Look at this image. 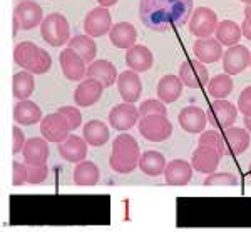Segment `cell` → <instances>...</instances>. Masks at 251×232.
Returning <instances> with one entry per match:
<instances>
[{
	"label": "cell",
	"mask_w": 251,
	"mask_h": 232,
	"mask_svg": "<svg viewBox=\"0 0 251 232\" xmlns=\"http://www.w3.org/2000/svg\"><path fill=\"white\" fill-rule=\"evenodd\" d=\"M183 85L184 84L179 79V75H164L157 82V97L164 104L176 102L183 93Z\"/></svg>",
	"instance_id": "obj_27"
},
{
	"label": "cell",
	"mask_w": 251,
	"mask_h": 232,
	"mask_svg": "<svg viewBox=\"0 0 251 232\" xmlns=\"http://www.w3.org/2000/svg\"><path fill=\"white\" fill-rule=\"evenodd\" d=\"M87 142L86 139H80L77 136H69L66 140L59 142L57 144V150L59 156L67 162H72V164H77V162L86 161L87 156Z\"/></svg>",
	"instance_id": "obj_17"
},
{
	"label": "cell",
	"mask_w": 251,
	"mask_h": 232,
	"mask_svg": "<svg viewBox=\"0 0 251 232\" xmlns=\"http://www.w3.org/2000/svg\"><path fill=\"white\" fill-rule=\"evenodd\" d=\"M25 136H24L22 129L19 127V124L15 125L14 129H12V145H14V149H12V152L14 154H19L24 150V145H25Z\"/></svg>",
	"instance_id": "obj_43"
},
{
	"label": "cell",
	"mask_w": 251,
	"mask_h": 232,
	"mask_svg": "<svg viewBox=\"0 0 251 232\" xmlns=\"http://www.w3.org/2000/svg\"><path fill=\"white\" fill-rule=\"evenodd\" d=\"M166 164L168 162H166L164 156L161 152H156V150H146L139 157V169L149 177H157L164 174Z\"/></svg>",
	"instance_id": "obj_28"
},
{
	"label": "cell",
	"mask_w": 251,
	"mask_h": 232,
	"mask_svg": "<svg viewBox=\"0 0 251 232\" xmlns=\"http://www.w3.org/2000/svg\"><path fill=\"white\" fill-rule=\"evenodd\" d=\"M200 145H206V147H211L214 150L221 154V156H226L228 154V145H226L225 136L220 134L218 130H204L200 137Z\"/></svg>",
	"instance_id": "obj_36"
},
{
	"label": "cell",
	"mask_w": 251,
	"mask_h": 232,
	"mask_svg": "<svg viewBox=\"0 0 251 232\" xmlns=\"http://www.w3.org/2000/svg\"><path fill=\"white\" fill-rule=\"evenodd\" d=\"M204 186H236L238 184V179L234 177V174L231 172H211L208 174V177L204 179L203 182Z\"/></svg>",
	"instance_id": "obj_37"
},
{
	"label": "cell",
	"mask_w": 251,
	"mask_h": 232,
	"mask_svg": "<svg viewBox=\"0 0 251 232\" xmlns=\"http://www.w3.org/2000/svg\"><path fill=\"white\" fill-rule=\"evenodd\" d=\"M86 77L99 80L104 87H111V85H114L117 82V70L112 62H109L106 59H100L89 64Z\"/></svg>",
	"instance_id": "obj_24"
},
{
	"label": "cell",
	"mask_w": 251,
	"mask_h": 232,
	"mask_svg": "<svg viewBox=\"0 0 251 232\" xmlns=\"http://www.w3.org/2000/svg\"><path fill=\"white\" fill-rule=\"evenodd\" d=\"M250 67V50L245 46L228 47V50L223 54V69L228 75H238Z\"/></svg>",
	"instance_id": "obj_14"
},
{
	"label": "cell",
	"mask_w": 251,
	"mask_h": 232,
	"mask_svg": "<svg viewBox=\"0 0 251 232\" xmlns=\"http://www.w3.org/2000/svg\"><path fill=\"white\" fill-rule=\"evenodd\" d=\"M245 19L251 22V3H248V5L245 7Z\"/></svg>",
	"instance_id": "obj_47"
},
{
	"label": "cell",
	"mask_w": 251,
	"mask_h": 232,
	"mask_svg": "<svg viewBox=\"0 0 251 232\" xmlns=\"http://www.w3.org/2000/svg\"><path fill=\"white\" fill-rule=\"evenodd\" d=\"M27 176H29V169H27L25 162H14L12 164V186L19 187L27 184Z\"/></svg>",
	"instance_id": "obj_41"
},
{
	"label": "cell",
	"mask_w": 251,
	"mask_h": 232,
	"mask_svg": "<svg viewBox=\"0 0 251 232\" xmlns=\"http://www.w3.org/2000/svg\"><path fill=\"white\" fill-rule=\"evenodd\" d=\"M24 162L29 165H42L47 164L49 159V140L44 137H32L27 139L22 150Z\"/></svg>",
	"instance_id": "obj_20"
},
{
	"label": "cell",
	"mask_w": 251,
	"mask_h": 232,
	"mask_svg": "<svg viewBox=\"0 0 251 232\" xmlns=\"http://www.w3.org/2000/svg\"><path fill=\"white\" fill-rule=\"evenodd\" d=\"M109 40L116 48L127 50L132 46H136L137 40V30L132 23L129 22H117L109 30Z\"/></svg>",
	"instance_id": "obj_22"
},
{
	"label": "cell",
	"mask_w": 251,
	"mask_h": 232,
	"mask_svg": "<svg viewBox=\"0 0 251 232\" xmlns=\"http://www.w3.org/2000/svg\"><path fill=\"white\" fill-rule=\"evenodd\" d=\"M104 85L96 79H84L80 80L77 89L74 91V102L77 107H91V105L97 104L102 97Z\"/></svg>",
	"instance_id": "obj_13"
},
{
	"label": "cell",
	"mask_w": 251,
	"mask_h": 232,
	"mask_svg": "<svg viewBox=\"0 0 251 232\" xmlns=\"http://www.w3.org/2000/svg\"><path fill=\"white\" fill-rule=\"evenodd\" d=\"M177 120H179L181 129L188 134H200L203 132L206 124H208V116L203 109L196 107V105H189L179 112Z\"/></svg>",
	"instance_id": "obj_19"
},
{
	"label": "cell",
	"mask_w": 251,
	"mask_h": 232,
	"mask_svg": "<svg viewBox=\"0 0 251 232\" xmlns=\"http://www.w3.org/2000/svg\"><path fill=\"white\" fill-rule=\"evenodd\" d=\"M100 179L99 167L91 161H82L75 164L74 169V182L80 187L96 186Z\"/></svg>",
	"instance_id": "obj_31"
},
{
	"label": "cell",
	"mask_w": 251,
	"mask_h": 232,
	"mask_svg": "<svg viewBox=\"0 0 251 232\" xmlns=\"http://www.w3.org/2000/svg\"><path fill=\"white\" fill-rule=\"evenodd\" d=\"M126 64H127V67L131 70L137 72V74L139 72H148L154 64V57H152V52L146 46L136 44V46L126 50Z\"/></svg>",
	"instance_id": "obj_21"
},
{
	"label": "cell",
	"mask_w": 251,
	"mask_h": 232,
	"mask_svg": "<svg viewBox=\"0 0 251 232\" xmlns=\"http://www.w3.org/2000/svg\"><path fill=\"white\" fill-rule=\"evenodd\" d=\"M19 30H20V23H19V20L14 17V34H17Z\"/></svg>",
	"instance_id": "obj_48"
},
{
	"label": "cell",
	"mask_w": 251,
	"mask_h": 232,
	"mask_svg": "<svg viewBox=\"0 0 251 232\" xmlns=\"http://www.w3.org/2000/svg\"><path fill=\"white\" fill-rule=\"evenodd\" d=\"M193 54L203 64H214L223 59V46L213 37L198 39L193 46Z\"/></svg>",
	"instance_id": "obj_23"
},
{
	"label": "cell",
	"mask_w": 251,
	"mask_h": 232,
	"mask_svg": "<svg viewBox=\"0 0 251 232\" xmlns=\"http://www.w3.org/2000/svg\"><path fill=\"white\" fill-rule=\"evenodd\" d=\"M208 122L216 129H228L236 122L238 119V107H234V104L228 102L225 99H216L209 105L208 112Z\"/></svg>",
	"instance_id": "obj_6"
},
{
	"label": "cell",
	"mask_w": 251,
	"mask_h": 232,
	"mask_svg": "<svg viewBox=\"0 0 251 232\" xmlns=\"http://www.w3.org/2000/svg\"><path fill=\"white\" fill-rule=\"evenodd\" d=\"M112 27V17L111 12L106 7H96L92 9L89 14L84 17V30L86 35L96 39V37H102V35L109 34Z\"/></svg>",
	"instance_id": "obj_9"
},
{
	"label": "cell",
	"mask_w": 251,
	"mask_h": 232,
	"mask_svg": "<svg viewBox=\"0 0 251 232\" xmlns=\"http://www.w3.org/2000/svg\"><path fill=\"white\" fill-rule=\"evenodd\" d=\"M97 3H99L100 7H106V9H109V7L116 5L117 0H97Z\"/></svg>",
	"instance_id": "obj_45"
},
{
	"label": "cell",
	"mask_w": 251,
	"mask_h": 232,
	"mask_svg": "<svg viewBox=\"0 0 251 232\" xmlns=\"http://www.w3.org/2000/svg\"><path fill=\"white\" fill-rule=\"evenodd\" d=\"M71 127H69V122L66 120V117L59 112L49 114V116L42 117L40 120V134H42L44 139H47L49 142H59L66 140L71 136Z\"/></svg>",
	"instance_id": "obj_7"
},
{
	"label": "cell",
	"mask_w": 251,
	"mask_h": 232,
	"mask_svg": "<svg viewBox=\"0 0 251 232\" xmlns=\"http://www.w3.org/2000/svg\"><path fill=\"white\" fill-rule=\"evenodd\" d=\"M59 114H62L66 117V120L69 122V127L71 130H75L77 127H80L82 124V114H80L79 107H71V105H64V107L57 109Z\"/></svg>",
	"instance_id": "obj_39"
},
{
	"label": "cell",
	"mask_w": 251,
	"mask_h": 232,
	"mask_svg": "<svg viewBox=\"0 0 251 232\" xmlns=\"http://www.w3.org/2000/svg\"><path fill=\"white\" fill-rule=\"evenodd\" d=\"M139 119H141L139 109L129 102L117 104L116 107H112L111 112H109V124H111V127H114L116 130H121V132H126V130L132 129L137 122H139Z\"/></svg>",
	"instance_id": "obj_11"
},
{
	"label": "cell",
	"mask_w": 251,
	"mask_h": 232,
	"mask_svg": "<svg viewBox=\"0 0 251 232\" xmlns=\"http://www.w3.org/2000/svg\"><path fill=\"white\" fill-rule=\"evenodd\" d=\"M139 134L149 142H164L173 136V124L166 116H146L137 122Z\"/></svg>",
	"instance_id": "obj_4"
},
{
	"label": "cell",
	"mask_w": 251,
	"mask_h": 232,
	"mask_svg": "<svg viewBox=\"0 0 251 232\" xmlns=\"http://www.w3.org/2000/svg\"><path fill=\"white\" fill-rule=\"evenodd\" d=\"M193 14V0H141L139 20L154 32L183 27Z\"/></svg>",
	"instance_id": "obj_1"
},
{
	"label": "cell",
	"mask_w": 251,
	"mask_h": 232,
	"mask_svg": "<svg viewBox=\"0 0 251 232\" xmlns=\"http://www.w3.org/2000/svg\"><path fill=\"white\" fill-rule=\"evenodd\" d=\"M208 92L214 99H226L233 92V79L228 74H220L208 82Z\"/></svg>",
	"instance_id": "obj_35"
},
{
	"label": "cell",
	"mask_w": 251,
	"mask_h": 232,
	"mask_svg": "<svg viewBox=\"0 0 251 232\" xmlns=\"http://www.w3.org/2000/svg\"><path fill=\"white\" fill-rule=\"evenodd\" d=\"M40 35L52 47H62L71 39L69 20L62 14H50L40 23Z\"/></svg>",
	"instance_id": "obj_3"
},
{
	"label": "cell",
	"mask_w": 251,
	"mask_h": 232,
	"mask_svg": "<svg viewBox=\"0 0 251 232\" xmlns=\"http://www.w3.org/2000/svg\"><path fill=\"white\" fill-rule=\"evenodd\" d=\"M35 91V82H34V74L29 70L17 72L12 79V93L15 99L25 100L34 93Z\"/></svg>",
	"instance_id": "obj_32"
},
{
	"label": "cell",
	"mask_w": 251,
	"mask_h": 232,
	"mask_svg": "<svg viewBox=\"0 0 251 232\" xmlns=\"http://www.w3.org/2000/svg\"><path fill=\"white\" fill-rule=\"evenodd\" d=\"M40 52V47L35 46L34 42H20L14 48V60L19 67H22L24 70H30V67L35 64Z\"/></svg>",
	"instance_id": "obj_33"
},
{
	"label": "cell",
	"mask_w": 251,
	"mask_h": 232,
	"mask_svg": "<svg viewBox=\"0 0 251 232\" xmlns=\"http://www.w3.org/2000/svg\"><path fill=\"white\" fill-rule=\"evenodd\" d=\"M59 64H60V70H62V74L67 80L77 82V80H82L84 77H86V72H87L86 60H84L75 50H72V48L67 47L60 52Z\"/></svg>",
	"instance_id": "obj_10"
},
{
	"label": "cell",
	"mask_w": 251,
	"mask_h": 232,
	"mask_svg": "<svg viewBox=\"0 0 251 232\" xmlns=\"http://www.w3.org/2000/svg\"><path fill=\"white\" fill-rule=\"evenodd\" d=\"M14 17L19 20L22 30H32L37 25H40L44 20L42 7L34 0H24L20 2L14 10Z\"/></svg>",
	"instance_id": "obj_12"
},
{
	"label": "cell",
	"mask_w": 251,
	"mask_h": 232,
	"mask_svg": "<svg viewBox=\"0 0 251 232\" xmlns=\"http://www.w3.org/2000/svg\"><path fill=\"white\" fill-rule=\"evenodd\" d=\"M139 114H141V117L156 116V114H159V116H166V114H168V109H166L163 100L148 99L139 105Z\"/></svg>",
	"instance_id": "obj_38"
},
{
	"label": "cell",
	"mask_w": 251,
	"mask_h": 232,
	"mask_svg": "<svg viewBox=\"0 0 251 232\" xmlns=\"http://www.w3.org/2000/svg\"><path fill=\"white\" fill-rule=\"evenodd\" d=\"M14 120L19 125H34L42 120V111L37 104L29 99L19 100L14 107Z\"/></svg>",
	"instance_id": "obj_26"
},
{
	"label": "cell",
	"mask_w": 251,
	"mask_h": 232,
	"mask_svg": "<svg viewBox=\"0 0 251 232\" xmlns=\"http://www.w3.org/2000/svg\"><path fill=\"white\" fill-rule=\"evenodd\" d=\"M84 139L91 147H102L109 140V127L102 120H89L82 129Z\"/></svg>",
	"instance_id": "obj_29"
},
{
	"label": "cell",
	"mask_w": 251,
	"mask_h": 232,
	"mask_svg": "<svg viewBox=\"0 0 251 232\" xmlns=\"http://www.w3.org/2000/svg\"><path fill=\"white\" fill-rule=\"evenodd\" d=\"M218 27V14L208 7H198L189 19V32L196 39L211 37Z\"/></svg>",
	"instance_id": "obj_5"
},
{
	"label": "cell",
	"mask_w": 251,
	"mask_h": 232,
	"mask_svg": "<svg viewBox=\"0 0 251 232\" xmlns=\"http://www.w3.org/2000/svg\"><path fill=\"white\" fill-rule=\"evenodd\" d=\"M67 47L75 50L77 54L86 60V64H92L96 60L97 55V46L89 35H74L72 39H69Z\"/></svg>",
	"instance_id": "obj_34"
},
{
	"label": "cell",
	"mask_w": 251,
	"mask_h": 232,
	"mask_svg": "<svg viewBox=\"0 0 251 232\" xmlns=\"http://www.w3.org/2000/svg\"><path fill=\"white\" fill-rule=\"evenodd\" d=\"M243 120H245V129L251 134V117L245 116V119H243Z\"/></svg>",
	"instance_id": "obj_46"
},
{
	"label": "cell",
	"mask_w": 251,
	"mask_h": 232,
	"mask_svg": "<svg viewBox=\"0 0 251 232\" xmlns=\"http://www.w3.org/2000/svg\"><path fill=\"white\" fill-rule=\"evenodd\" d=\"M238 111L243 116L251 117V85L246 87L245 91L240 93V99H238Z\"/></svg>",
	"instance_id": "obj_42"
},
{
	"label": "cell",
	"mask_w": 251,
	"mask_h": 232,
	"mask_svg": "<svg viewBox=\"0 0 251 232\" xmlns=\"http://www.w3.org/2000/svg\"><path fill=\"white\" fill-rule=\"evenodd\" d=\"M191 177H193V165L189 162L183 161V159H174V161L166 164L164 169L166 184L181 187L189 184Z\"/></svg>",
	"instance_id": "obj_16"
},
{
	"label": "cell",
	"mask_w": 251,
	"mask_h": 232,
	"mask_svg": "<svg viewBox=\"0 0 251 232\" xmlns=\"http://www.w3.org/2000/svg\"><path fill=\"white\" fill-rule=\"evenodd\" d=\"M243 32H241V25H238L233 20H223V22H218V27L214 30V39L221 44V46L226 47H233L240 42Z\"/></svg>",
	"instance_id": "obj_30"
},
{
	"label": "cell",
	"mask_w": 251,
	"mask_h": 232,
	"mask_svg": "<svg viewBox=\"0 0 251 232\" xmlns=\"http://www.w3.org/2000/svg\"><path fill=\"white\" fill-rule=\"evenodd\" d=\"M179 79L189 89H201L209 82V72L198 59L184 60L179 67Z\"/></svg>",
	"instance_id": "obj_8"
},
{
	"label": "cell",
	"mask_w": 251,
	"mask_h": 232,
	"mask_svg": "<svg viewBox=\"0 0 251 232\" xmlns=\"http://www.w3.org/2000/svg\"><path fill=\"white\" fill-rule=\"evenodd\" d=\"M20 2H24V0H20Z\"/></svg>",
	"instance_id": "obj_52"
},
{
	"label": "cell",
	"mask_w": 251,
	"mask_h": 232,
	"mask_svg": "<svg viewBox=\"0 0 251 232\" xmlns=\"http://www.w3.org/2000/svg\"><path fill=\"white\" fill-rule=\"evenodd\" d=\"M139 144L131 134H119L112 142V152L109 157L111 169L117 174H131L139 165Z\"/></svg>",
	"instance_id": "obj_2"
},
{
	"label": "cell",
	"mask_w": 251,
	"mask_h": 232,
	"mask_svg": "<svg viewBox=\"0 0 251 232\" xmlns=\"http://www.w3.org/2000/svg\"><path fill=\"white\" fill-rule=\"evenodd\" d=\"M243 3H246V5H248V3H251V0H241Z\"/></svg>",
	"instance_id": "obj_49"
},
{
	"label": "cell",
	"mask_w": 251,
	"mask_h": 232,
	"mask_svg": "<svg viewBox=\"0 0 251 232\" xmlns=\"http://www.w3.org/2000/svg\"><path fill=\"white\" fill-rule=\"evenodd\" d=\"M221 157L223 156L218 150L206 147V145H200V147L193 152L191 165L194 170H198V172H201V174H211L218 169Z\"/></svg>",
	"instance_id": "obj_18"
},
{
	"label": "cell",
	"mask_w": 251,
	"mask_h": 232,
	"mask_svg": "<svg viewBox=\"0 0 251 232\" xmlns=\"http://www.w3.org/2000/svg\"><path fill=\"white\" fill-rule=\"evenodd\" d=\"M27 169H29V176H27V184H42L44 181L49 176V167L47 164L42 165H29L27 164Z\"/></svg>",
	"instance_id": "obj_40"
},
{
	"label": "cell",
	"mask_w": 251,
	"mask_h": 232,
	"mask_svg": "<svg viewBox=\"0 0 251 232\" xmlns=\"http://www.w3.org/2000/svg\"><path fill=\"white\" fill-rule=\"evenodd\" d=\"M117 91L124 102L134 104L139 100L141 93H143V82H141L139 75L134 70H124L117 77Z\"/></svg>",
	"instance_id": "obj_15"
},
{
	"label": "cell",
	"mask_w": 251,
	"mask_h": 232,
	"mask_svg": "<svg viewBox=\"0 0 251 232\" xmlns=\"http://www.w3.org/2000/svg\"><path fill=\"white\" fill-rule=\"evenodd\" d=\"M248 172H250V177H251V164H250V169H248Z\"/></svg>",
	"instance_id": "obj_50"
},
{
	"label": "cell",
	"mask_w": 251,
	"mask_h": 232,
	"mask_svg": "<svg viewBox=\"0 0 251 232\" xmlns=\"http://www.w3.org/2000/svg\"><path fill=\"white\" fill-rule=\"evenodd\" d=\"M241 32H243V35H245L246 39L251 40V22L250 20H243V23H241Z\"/></svg>",
	"instance_id": "obj_44"
},
{
	"label": "cell",
	"mask_w": 251,
	"mask_h": 232,
	"mask_svg": "<svg viewBox=\"0 0 251 232\" xmlns=\"http://www.w3.org/2000/svg\"><path fill=\"white\" fill-rule=\"evenodd\" d=\"M225 140L226 145H228V154H233V156H241L246 149L250 147L251 142V134L246 129L241 127H228L225 129Z\"/></svg>",
	"instance_id": "obj_25"
},
{
	"label": "cell",
	"mask_w": 251,
	"mask_h": 232,
	"mask_svg": "<svg viewBox=\"0 0 251 232\" xmlns=\"http://www.w3.org/2000/svg\"><path fill=\"white\" fill-rule=\"evenodd\" d=\"M250 65H251V52H250Z\"/></svg>",
	"instance_id": "obj_51"
}]
</instances>
